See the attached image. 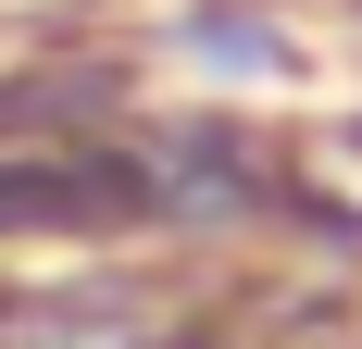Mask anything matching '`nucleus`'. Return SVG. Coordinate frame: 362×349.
<instances>
[{
  "mask_svg": "<svg viewBox=\"0 0 362 349\" xmlns=\"http://www.w3.org/2000/svg\"><path fill=\"white\" fill-rule=\"evenodd\" d=\"M187 63H200V75H250V88H275L300 50H288V25H275L262 0H200V13H187Z\"/></svg>",
  "mask_w": 362,
  "mask_h": 349,
  "instance_id": "obj_1",
  "label": "nucleus"
}]
</instances>
